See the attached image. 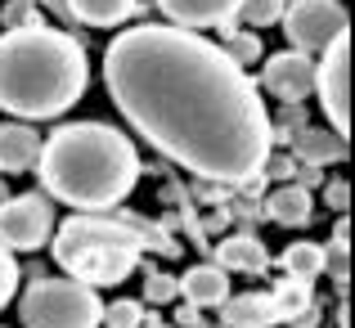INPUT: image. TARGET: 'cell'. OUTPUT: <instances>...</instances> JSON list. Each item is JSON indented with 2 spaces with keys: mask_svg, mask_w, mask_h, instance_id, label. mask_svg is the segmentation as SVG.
Wrapping results in <instances>:
<instances>
[{
  "mask_svg": "<svg viewBox=\"0 0 355 328\" xmlns=\"http://www.w3.org/2000/svg\"><path fill=\"white\" fill-rule=\"evenodd\" d=\"M225 59L239 63L243 72H248V63H261V36L257 32H225Z\"/></svg>",
  "mask_w": 355,
  "mask_h": 328,
  "instance_id": "obj_21",
  "label": "cell"
},
{
  "mask_svg": "<svg viewBox=\"0 0 355 328\" xmlns=\"http://www.w3.org/2000/svg\"><path fill=\"white\" fill-rule=\"evenodd\" d=\"M36 175L45 198L81 212H113L139 180V153L108 121H68L41 144Z\"/></svg>",
  "mask_w": 355,
  "mask_h": 328,
  "instance_id": "obj_2",
  "label": "cell"
},
{
  "mask_svg": "<svg viewBox=\"0 0 355 328\" xmlns=\"http://www.w3.org/2000/svg\"><path fill=\"white\" fill-rule=\"evenodd\" d=\"M243 0H157V9L166 14L171 27H184V32H198V27H216L239 14Z\"/></svg>",
  "mask_w": 355,
  "mask_h": 328,
  "instance_id": "obj_10",
  "label": "cell"
},
{
  "mask_svg": "<svg viewBox=\"0 0 355 328\" xmlns=\"http://www.w3.org/2000/svg\"><path fill=\"white\" fill-rule=\"evenodd\" d=\"M18 279H23V275H18V261L9 257L5 248H0V311H5V306H9V297L18 293Z\"/></svg>",
  "mask_w": 355,
  "mask_h": 328,
  "instance_id": "obj_25",
  "label": "cell"
},
{
  "mask_svg": "<svg viewBox=\"0 0 355 328\" xmlns=\"http://www.w3.org/2000/svg\"><path fill=\"white\" fill-rule=\"evenodd\" d=\"M270 302H275V311H279V324H288V320H297V315L311 311L315 293H311V284H306V279H284V284L270 293Z\"/></svg>",
  "mask_w": 355,
  "mask_h": 328,
  "instance_id": "obj_18",
  "label": "cell"
},
{
  "mask_svg": "<svg viewBox=\"0 0 355 328\" xmlns=\"http://www.w3.org/2000/svg\"><path fill=\"white\" fill-rule=\"evenodd\" d=\"M297 144V162L302 166H324V162H342L347 157V139L338 130H320V126H302L293 135Z\"/></svg>",
  "mask_w": 355,
  "mask_h": 328,
  "instance_id": "obj_14",
  "label": "cell"
},
{
  "mask_svg": "<svg viewBox=\"0 0 355 328\" xmlns=\"http://www.w3.org/2000/svg\"><path fill=\"white\" fill-rule=\"evenodd\" d=\"M175 320H180L184 328H193V320H198V315H193V306H180V311H175Z\"/></svg>",
  "mask_w": 355,
  "mask_h": 328,
  "instance_id": "obj_29",
  "label": "cell"
},
{
  "mask_svg": "<svg viewBox=\"0 0 355 328\" xmlns=\"http://www.w3.org/2000/svg\"><path fill=\"white\" fill-rule=\"evenodd\" d=\"M216 266L220 270H243V275H261L270 266V252L257 234H230L225 243H216Z\"/></svg>",
  "mask_w": 355,
  "mask_h": 328,
  "instance_id": "obj_13",
  "label": "cell"
},
{
  "mask_svg": "<svg viewBox=\"0 0 355 328\" xmlns=\"http://www.w3.org/2000/svg\"><path fill=\"white\" fill-rule=\"evenodd\" d=\"M45 9H54L63 23H72V14H68V5H63V0H45Z\"/></svg>",
  "mask_w": 355,
  "mask_h": 328,
  "instance_id": "obj_28",
  "label": "cell"
},
{
  "mask_svg": "<svg viewBox=\"0 0 355 328\" xmlns=\"http://www.w3.org/2000/svg\"><path fill=\"white\" fill-rule=\"evenodd\" d=\"M284 5L288 0H243L234 18L248 23V32H257V27H275L279 18H284Z\"/></svg>",
  "mask_w": 355,
  "mask_h": 328,
  "instance_id": "obj_20",
  "label": "cell"
},
{
  "mask_svg": "<svg viewBox=\"0 0 355 328\" xmlns=\"http://www.w3.org/2000/svg\"><path fill=\"white\" fill-rule=\"evenodd\" d=\"M284 270H288V279H320V270H324V248L320 243H288L284 248Z\"/></svg>",
  "mask_w": 355,
  "mask_h": 328,
  "instance_id": "obj_19",
  "label": "cell"
},
{
  "mask_svg": "<svg viewBox=\"0 0 355 328\" xmlns=\"http://www.w3.org/2000/svg\"><path fill=\"white\" fill-rule=\"evenodd\" d=\"M315 90H320V104L329 112L333 130L347 139V130H351V36H338L324 50V59L315 63Z\"/></svg>",
  "mask_w": 355,
  "mask_h": 328,
  "instance_id": "obj_8",
  "label": "cell"
},
{
  "mask_svg": "<svg viewBox=\"0 0 355 328\" xmlns=\"http://www.w3.org/2000/svg\"><path fill=\"white\" fill-rule=\"evenodd\" d=\"M270 221L275 225H288V230H297V225H306L315 216V202H311V189H297V184H284V189L270 193L266 202Z\"/></svg>",
  "mask_w": 355,
  "mask_h": 328,
  "instance_id": "obj_16",
  "label": "cell"
},
{
  "mask_svg": "<svg viewBox=\"0 0 355 328\" xmlns=\"http://www.w3.org/2000/svg\"><path fill=\"white\" fill-rule=\"evenodd\" d=\"M293 171H297L293 157H275V153H270V157H266V166H261V175H279V180H288Z\"/></svg>",
  "mask_w": 355,
  "mask_h": 328,
  "instance_id": "obj_26",
  "label": "cell"
},
{
  "mask_svg": "<svg viewBox=\"0 0 355 328\" xmlns=\"http://www.w3.org/2000/svg\"><path fill=\"white\" fill-rule=\"evenodd\" d=\"M144 302H153V306L175 302V279H171V275H157V270H148V279H144Z\"/></svg>",
  "mask_w": 355,
  "mask_h": 328,
  "instance_id": "obj_24",
  "label": "cell"
},
{
  "mask_svg": "<svg viewBox=\"0 0 355 328\" xmlns=\"http://www.w3.org/2000/svg\"><path fill=\"white\" fill-rule=\"evenodd\" d=\"M27 328H99L104 302L95 288H81L72 279H36L18 306Z\"/></svg>",
  "mask_w": 355,
  "mask_h": 328,
  "instance_id": "obj_5",
  "label": "cell"
},
{
  "mask_svg": "<svg viewBox=\"0 0 355 328\" xmlns=\"http://www.w3.org/2000/svg\"><path fill=\"white\" fill-rule=\"evenodd\" d=\"M220 311H225V324L230 328H270V324H279V311H275V302H270V293L225 297Z\"/></svg>",
  "mask_w": 355,
  "mask_h": 328,
  "instance_id": "obj_15",
  "label": "cell"
},
{
  "mask_svg": "<svg viewBox=\"0 0 355 328\" xmlns=\"http://www.w3.org/2000/svg\"><path fill=\"white\" fill-rule=\"evenodd\" d=\"M284 36L297 54L329 50L338 36H347V9L342 0H293L284 5Z\"/></svg>",
  "mask_w": 355,
  "mask_h": 328,
  "instance_id": "obj_6",
  "label": "cell"
},
{
  "mask_svg": "<svg viewBox=\"0 0 355 328\" xmlns=\"http://www.w3.org/2000/svg\"><path fill=\"white\" fill-rule=\"evenodd\" d=\"M99 324H108V328H139L144 324V302H113V306H104V320Z\"/></svg>",
  "mask_w": 355,
  "mask_h": 328,
  "instance_id": "obj_22",
  "label": "cell"
},
{
  "mask_svg": "<svg viewBox=\"0 0 355 328\" xmlns=\"http://www.w3.org/2000/svg\"><path fill=\"white\" fill-rule=\"evenodd\" d=\"M175 297H184V306L202 311V306H220L230 297V279L220 266H189L175 279Z\"/></svg>",
  "mask_w": 355,
  "mask_h": 328,
  "instance_id": "obj_11",
  "label": "cell"
},
{
  "mask_svg": "<svg viewBox=\"0 0 355 328\" xmlns=\"http://www.w3.org/2000/svg\"><path fill=\"white\" fill-rule=\"evenodd\" d=\"M41 157V135L27 121H0V171H32Z\"/></svg>",
  "mask_w": 355,
  "mask_h": 328,
  "instance_id": "obj_12",
  "label": "cell"
},
{
  "mask_svg": "<svg viewBox=\"0 0 355 328\" xmlns=\"http://www.w3.org/2000/svg\"><path fill=\"white\" fill-rule=\"evenodd\" d=\"M63 5H68V14L77 18V23H86V27H117V23H126V18L135 14L139 0H63Z\"/></svg>",
  "mask_w": 355,
  "mask_h": 328,
  "instance_id": "obj_17",
  "label": "cell"
},
{
  "mask_svg": "<svg viewBox=\"0 0 355 328\" xmlns=\"http://www.w3.org/2000/svg\"><path fill=\"white\" fill-rule=\"evenodd\" d=\"M90 86L86 50L59 27H23L0 36V108L27 121L63 117Z\"/></svg>",
  "mask_w": 355,
  "mask_h": 328,
  "instance_id": "obj_3",
  "label": "cell"
},
{
  "mask_svg": "<svg viewBox=\"0 0 355 328\" xmlns=\"http://www.w3.org/2000/svg\"><path fill=\"white\" fill-rule=\"evenodd\" d=\"M117 112L171 162L211 184H248L275 153L261 90L225 50L171 23L126 27L104 50Z\"/></svg>",
  "mask_w": 355,
  "mask_h": 328,
  "instance_id": "obj_1",
  "label": "cell"
},
{
  "mask_svg": "<svg viewBox=\"0 0 355 328\" xmlns=\"http://www.w3.org/2000/svg\"><path fill=\"white\" fill-rule=\"evenodd\" d=\"M153 248L157 257H175V239L157 225L139 216H117V212H81V216L63 221L54 230V261L59 270H68L72 284L81 288H108L121 284L130 270L139 266V252Z\"/></svg>",
  "mask_w": 355,
  "mask_h": 328,
  "instance_id": "obj_4",
  "label": "cell"
},
{
  "mask_svg": "<svg viewBox=\"0 0 355 328\" xmlns=\"http://www.w3.org/2000/svg\"><path fill=\"white\" fill-rule=\"evenodd\" d=\"M0 18H5V27H9V32H23V27H41V18H36L32 0H9Z\"/></svg>",
  "mask_w": 355,
  "mask_h": 328,
  "instance_id": "obj_23",
  "label": "cell"
},
{
  "mask_svg": "<svg viewBox=\"0 0 355 328\" xmlns=\"http://www.w3.org/2000/svg\"><path fill=\"white\" fill-rule=\"evenodd\" d=\"M324 198H329V207H333V212H347V202H351V189H347V180H333L329 189H324Z\"/></svg>",
  "mask_w": 355,
  "mask_h": 328,
  "instance_id": "obj_27",
  "label": "cell"
},
{
  "mask_svg": "<svg viewBox=\"0 0 355 328\" xmlns=\"http://www.w3.org/2000/svg\"><path fill=\"white\" fill-rule=\"evenodd\" d=\"M139 328H171V324H162V320H144Z\"/></svg>",
  "mask_w": 355,
  "mask_h": 328,
  "instance_id": "obj_30",
  "label": "cell"
},
{
  "mask_svg": "<svg viewBox=\"0 0 355 328\" xmlns=\"http://www.w3.org/2000/svg\"><path fill=\"white\" fill-rule=\"evenodd\" d=\"M54 234V198L45 193H18L0 202V248L5 252H36Z\"/></svg>",
  "mask_w": 355,
  "mask_h": 328,
  "instance_id": "obj_7",
  "label": "cell"
},
{
  "mask_svg": "<svg viewBox=\"0 0 355 328\" xmlns=\"http://www.w3.org/2000/svg\"><path fill=\"white\" fill-rule=\"evenodd\" d=\"M261 86H266L275 99H284V104H302V99L315 90V63H311V54H297V50L270 54L266 68H261Z\"/></svg>",
  "mask_w": 355,
  "mask_h": 328,
  "instance_id": "obj_9",
  "label": "cell"
}]
</instances>
